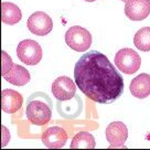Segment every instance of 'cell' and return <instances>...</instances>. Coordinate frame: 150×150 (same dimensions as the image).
<instances>
[{"instance_id": "6da1fadb", "label": "cell", "mask_w": 150, "mask_h": 150, "mask_svg": "<svg viewBox=\"0 0 150 150\" xmlns=\"http://www.w3.org/2000/svg\"><path fill=\"white\" fill-rule=\"evenodd\" d=\"M74 80L86 97L99 104H110L124 93L125 83L105 54L89 51L80 57L74 67Z\"/></svg>"}, {"instance_id": "7a4b0ae2", "label": "cell", "mask_w": 150, "mask_h": 150, "mask_svg": "<svg viewBox=\"0 0 150 150\" xmlns=\"http://www.w3.org/2000/svg\"><path fill=\"white\" fill-rule=\"evenodd\" d=\"M53 103L49 95L42 92H37L30 95L27 99L25 115L29 122L37 125L44 126L51 120Z\"/></svg>"}, {"instance_id": "3957f363", "label": "cell", "mask_w": 150, "mask_h": 150, "mask_svg": "<svg viewBox=\"0 0 150 150\" xmlns=\"http://www.w3.org/2000/svg\"><path fill=\"white\" fill-rule=\"evenodd\" d=\"M65 42L76 52L87 51L92 44V34L83 27H71L65 33Z\"/></svg>"}, {"instance_id": "277c9868", "label": "cell", "mask_w": 150, "mask_h": 150, "mask_svg": "<svg viewBox=\"0 0 150 150\" xmlns=\"http://www.w3.org/2000/svg\"><path fill=\"white\" fill-rule=\"evenodd\" d=\"M141 59L139 54L132 49L125 47L116 53L115 55V65L119 71L125 74H134L139 70Z\"/></svg>"}, {"instance_id": "5b68a950", "label": "cell", "mask_w": 150, "mask_h": 150, "mask_svg": "<svg viewBox=\"0 0 150 150\" xmlns=\"http://www.w3.org/2000/svg\"><path fill=\"white\" fill-rule=\"evenodd\" d=\"M17 56L27 65H37L42 59V47L34 40H23L17 47Z\"/></svg>"}, {"instance_id": "8992f818", "label": "cell", "mask_w": 150, "mask_h": 150, "mask_svg": "<svg viewBox=\"0 0 150 150\" xmlns=\"http://www.w3.org/2000/svg\"><path fill=\"white\" fill-rule=\"evenodd\" d=\"M29 31L35 35L43 37L47 35L53 29V21L50 16L43 11H37L29 17L27 21Z\"/></svg>"}, {"instance_id": "52a82bcc", "label": "cell", "mask_w": 150, "mask_h": 150, "mask_svg": "<svg viewBox=\"0 0 150 150\" xmlns=\"http://www.w3.org/2000/svg\"><path fill=\"white\" fill-rule=\"evenodd\" d=\"M105 135L109 142V148H124L128 138V129L124 122H112L106 127Z\"/></svg>"}, {"instance_id": "ba28073f", "label": "cell", "mask_w": 150, "mask_h": 150, "mask_svg": "<svg viewBox=\"0 0 150 150\" xmlns=\"http://www.w3.org/2000/svg\"><path fill=\"white\" fill-rule=\"evenodd\" d=\"M52 93L59 102H66L75 97L76 85L70 77L60 76L52 84Z\"/></svg>"}, {"instance_id": "9c48e42d", "label": "cell", "mask_w": 150, "mask_h": 150, "mask_svg": "<svg viewBox=\"0 0 150 150\" xmlns=\"http://www.w3.org/2000/svg\"><path fill=\"white\" fill-rule=\"evenodd\" d=\"M67 138V132L62 127L59 126L50 127L42 134L43 145L51 149H60L64 147Z\"/></svg>"}, {"instance_id": "30bf717a", "label": "cell", "mask_w": 150, "mask_h": 150, "mask_svg": "<svg viewBox=\"0 0 150 150\" xmlns=\"http://www.w3.org/2000/svg\"><path fill=\"white\" fill-rule=\"evenodd\" d=\"M127 18L132 21H141L150 14V0H128L125 6Z\"/></svg>"}, {"instance_id": "8fae6325", "label": "cell", "mask_w": 150, "mask_h": 150, "mask_svg": "<svg viewBox=\"0 0 150 150\" xmlns=\"http://www.w3.org/2000/svg\"><path fill=\"white\" fill-rule=\"evenodd\" d=\"M23 103L22 95L14 89H4L1 92V108L8 114H14Z\"/></svg>"}, {"instance_id": "7c38bea8", "label": "cell", "mask_w": 150, "mask_h": 150, "mask_svg": "<svg viewBox=\"0 0 150 150\" xmlns=\"http://www.w3.org/2000/svg\"><path fill=\"white\" fill-rule=\"evenodd\" d=\"M130 93L134 97L144 99L150 95V75L141 73L130 82Z\"/></svg>"}, {"instance_id": "4fadbf2b", "label": "cell", "mask_w": 150, "mask_h": 150, "mask_svg": "<svg viewBox=\"0 0 150 150\" xmlns=\"http://www.w3.org/2000/svg\"><path fill=\"white\" fill-rule=\"evenodd\" d=\"M2 77L10 84L16 85V86H23L30 82V73L29 71L21 65L13 64Z\"/></svg>"}, {"instance_id": "5bb4252c", "label": "cell", "mask_w": 150, "mask_h": 150, "mask_svg": "<svg viewBox=\"0 0 150 150\" xmlns=\"http://www.w3.org/2000/svg\"><path fill=\"white\" fill-rule=\"evenodd\" d=\"M21 18H22L21 10L17 5L6 1L1 4V20L4 23L13 25L18 23Z\"/></svg>"}, {"instance_id": "9a60e30c", "label": "cell", "mask_w": 150, "mask_h": 150, "mask_svg": "<svg viewBox=\"0 0 150 150\" xmlns=\"http://www.w3.org/2000/svg\"><path fill=\"white\" fill-rule=\"evenodd\" d=\"M95 146L96 142L93 135L87 131H81L74 136L70 147L72 149H93Z\"/></svg>"}, {"instance_id": "2e32d148", "label": "cell", "mask_w": 150, "mask_h": 150, "mask_svg": "<svg viewBox=\"0 0 150 150\" xmlns=\"http://www.w3.org/2000/svg\"><path fill=\"white\" fill-rule=\"evenodd\" d=\"M134 44L140 51H150V27L139 29L134 37Z\"/></svg>"}, {"instance_id": "e0dca14e", "label": "cell", "mask_w": 150, "mask_h": 150, "mask_svg": "<svg viewBox=\"0 0 150 150\" xmlns=\"http://www.w3.org/2000/svg\"><path fill=\"white\" fill-rule=\"evenodd\" d=\"M12 65H13V63H12L11 56H10L6 51H2V63H1L2 71H1V74L5 75L6 73L12 67Z\"/></svg>"}, {"instance_id": "ac0fdd59", "label": "cell", "mask_w": 150, "mask_h": 150, "mask_svg": "<svg viewBox=\"0 0 150 150\" xmlns=\"http://www.w3.org/2000/svg\"><path fill=\"white\" fill-rule=\"evenodd\" d=\"M1 128H2V147H5L10 140V132L5 126H1Z\"/></svg>"}, {"instance_id": "d6986e66", "label": "cell", "mask_w": 150, "mask_h": 150, "mask_svg": "<svg viewBox=\"0 0 150 150\" xmlns=\"http://www.w3.org/2000/svg\"><path fill=\"white\" fill-rule=\"evenodd\" d=\"M85 1H87V2H93V1H96V0H85Z\"/></svg>"}, {"instance_id": "ffe728a7", "label": "cell", "mask_w": 150, "mask_h": 150, "mask_svg": "<svg viewBox=\"0 0 150 150\" xmlns=\"http://www.w3.org/2000/svg\"><path fill=\"white\" fill-rule=\"evenodd\" d=\"M122 1H126V2H127V1H128V0H122Z\"/></svg>"}]
</instances>
